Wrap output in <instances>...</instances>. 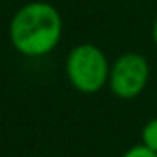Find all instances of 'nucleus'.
<instances>
[{
    "label": "nucleus",
    "instance_id": "obj_1",
    "mask_svg": "<svg viewBox=\"0 0 157 157\" xmlns=\"http://www.w3.org/2000/svg\"><path fill=\"white\" fill-rule=\"evenodd\" d=\"M8 33L19 54L26 57H43L59 44L63 19L52 4L33 0L15 11Z\"/></svg>",
    "mask_w": 157,
    "mask_h": 157
},
{
    "label": "nucleus",
    "instance_id": "obj_2",
    "mask_svg": "<svg viewBox=\"0 0 157 157\" xmlns=\"http://www.w3.org/2000/svg\"><path fill=\"white\" fill-rule=\"evenodd\" d=\"M65 70L70 85L76 91L94 94L107 85L111 63L100 46L93 43H82L68 52Z\"/></svg>",
    "mask_w": 157,
    "mask_h": 157
},
{
    "label": "nucleus",
    "instance_id": "obj_3",
    "mask_svg": "<svg viewBox=\"0 0 157 157\" xmlns=\"http://www.w3.org/2000/svg\"><path fill=\"white\" fill-rule=\"evenodd\" d=\"M150 80V63L139 52H124L109 70V89L120 100H133L146 89Z\"/></svg>",
    "mask_w": 157,
    "mask_h": 157
},
{
    "label": "nucleus",
    "instance_id": "obj_4",
    "mask_svg": "<svg viewBox=\"0 0 157 157\" xmlns=\"http://www.w3.org/2000/svg\"><path fill=\"white\" fill-rule=\"evenodd\" d=\"M140 144H144L146 148L153 150L157 153V117L150 118L140 131Z\"/></svg>",
    "mask_w": 157,
    "mask_h": 157
},
{
    "label": "nucleus",
    "instance_id": "obj_5",
    "mask_svg": "<svg viewBox=\"0 0 157 157\" xmlns=\"http://www.w3.org/2000/svg\"><path fill=\"white\" fill-rule=\"evenodd\" d=\"M122 157H157V153L150 148H146L144 144H137V146H131L129 150H126L122 153Z\"/></svg>",
    "mask_w": 157,
    "mask_h": 157
},
{
    "label": "nucleus",
    "instance_id": "obj_6",
    "mask_svg": "<svg viewBox=\"0 0 157 157\" xmlns=\"http://www.w3.org/2000/svg\"><path fill=\"white\" fill-rule=\"evenodd\" d=\"M153 41H155V46H157V17H155V22H153Z\"/></svg>",
    "mask_w": 157,
    "mask_h": 157
}]
</instances>
